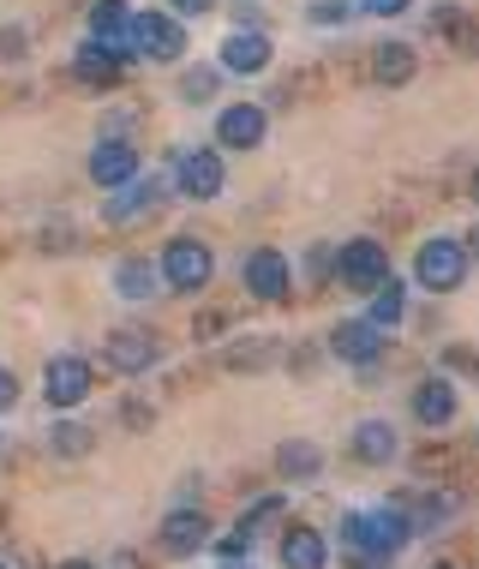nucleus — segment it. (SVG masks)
<instances>
[{"label":"nucleus","instance_id":"obj_32","mask_svg":"<svg viewBox=\"0 0 479 569\" xmlns=\"http://www.w3.org/2000/svg\"><path fill=\"white\" fill-rule=\"evenodd\" d=\"M216 0H174V19H204Z\"/></svg>","mask_w":479,"mask_h":569},{"label":"nucleus","instance_id":"obj_21","mask_svg":"<svg viewBox=\"0 0 479 569\" xmlns=\"http://www.w3.org/2000/svg\"><path fill=\"white\" fill-rule=\"evenodd\" d=\"M108 282H114V295H120V300H132V306L162 295V276H157V264H150V258H120Z\"/></svg>","mask_w":479,"mask_h":569},{"label":"nucleus","instance_id":"obj_18","mask_svg":"<svg viewBox=\"0 0 479 569\" xmlns=\"http://www.w3.org/2000/svg\"><path fill=\"white\" fill-rule=\"evenodd\" d=\"M276 473H282L288 486H318L323 480V450L312 438H288L282 450H276Z\"/></svg>","mask_w":479,"mask_h":569},{"label":"nucleus","instance_id":"obj_13","mask_svg":"<svg viewBox=\"0 0 479 569\" xmlns=\"http://www.w3.org/2000/svg\"><path fill=\"white\" fill-rule=\"evenodd\" d=\"M408 408H413V420H420L426 432H443V426L461 420V396H456V383L443 372H431V378L413 383V402Z\"/></svg>","mask_w":479,"mask_h":569},{"label":"nucleus","instance_id":"obj_15","mask_svg":"<svg viewBox=\"0 0 479 569\" xmlns=\"http://www.w3.org/2000/svg\"><path fill=\"white\" fill-rule=\"evenodd\" d=\"M276 60L270 49V37L265 30H228V42H222V54H216V72H234V79H258Z\"/></svg>","mask_w":479,"mask_h":569},{"label":"nucleus","instance_id":"obj_8","mask_svg":"<svg viewBox=\"0 0 479 569\" xmlns=\"http://www.w3.org/2000/svg\"><path fill=\"white\" fill-rule=\"evenodd\" d=\"M162 210V180L157 174H132L127 187H114L102 198V222H114V228H138V222H150Z\"/></svg>","mask_w":479,"mask_h":569},{"label":"nucleus","instance_id":"obj_20","mask_svg":"<svg viewBox=\"0 0 479 569\" xmlns=\"http://www.w3.org/2000/svg\"><path fill=\"white\" fill-rule=\"evenodd\" d=\"M353 456L366 461V468H390V461L401 456V438L390 420H360L353 426Z\"/></svg>","mask_w":479,"mask_h":569},{"label":"nucleus","instance_id":"obj_17","mask_svg":"<svg viewBox=\"0 0 479 569\" xmlns=\"http://www.w3.org/2000/svg\"><path fill=\"white\" fill-rule=\"evenodd\" d=\"M276 558H282V569H330V540L312 521H288L282 540H276Z\"/></svg>","mask_w":479,"mask_h":569},{"label":"nucleus","instance_id":"obj_11","mask_svg":"<svg viewBox=\"0 0 479 569\" xmlns=\"http://www.w3.org/2000/svg\"><path fill=\"white\" fill-rule=\"evenodd\" d=\"M102 360L114 366L120 378H144L150 366L162 360V336H150V330H108Z\"/></svg>","mask_w":479,"mask_h":569},{"label":"nucleus","instance_id":"obj_31","mask_svg":"<svg viewBox=\"0 0 479 569\" xmlns=\"http://www.w3.org/2000/svg\"><path fill=\"white\" fill-rule=\"evenodd\" d=\"M19 372H12V366H0V413H12V408H19Z\"/></svg>","mask_w":479,"mask_h":569},{"label":"nucleus","instance_id":"obj_25","mask_svg":"<svg viewBox=\"0 0 479 569\" xmlns=\"http://www.w3.org/2000/svg\"><path fill=\"white\" fill-rule=\"evenodd\" d=\"M372 79L378 84H408L413 79V49L408 42H378L372 49Z\"/></svg>","mask_w":479,"mask_h":569},{"label":"nucleus","instance_id":"obj_19","mask_svg":"<svg viewBox=\"0 0 479 569\" xmlns=\"http://www.w3.org/2000/svg\"><path fill=\"white\" fill-rule=\"evenodd\" d=\"M127 24H132V7H127V0H97V7H90V37L108 42V49H114L120 60H132Z\"/></svg>","mask_w":479,"mask_h":569},{"label":"nucleus","instance_id":"obj_29","mask_svg":"<svg viewBox=\"0 0 479 569\" xmlns=\"http://www.w3.org/2000/svg\"><path fill=\"white\" fill-rule=\"evenodd\" d=\"M306 19H312V24H348L353 19V0H312Z\"/></svg>","mask_w":479,"mask_h":569},{"label":"nucleus","instance_id":"obj_23","mask_svg":"<svg viewBox=\"0 0 479 569\" xmlns=\"http://www.w3.org/2000/svg\"><path fill=\"white\" fill-rule=\"evenodd\" d=\"M366 300H372V306H366V318H372L378 330H396V325H401V312H408V282L383 276V282H378Z\"/></svg>","mask_w":479,"mask_h":569},{"label":"nucleus","instance_id":"obj_5","mask_svg":"<svg viewBox=\"0 0 479 569\" xmlns=\"http://www.w3.org/2000/svg\"><path fill=\"white\" fill-rule=\"evenodd\" d=\"M174 192L192 198V204L222 198V192H228V162H222V150H210V144L187 150V157L174 162Z\"/></svg>","mask_w":479,"mask_h":569},{"label":"nucleus","instance_id":"obj_22","mask_svg":"<svg viewBox=\"0 0 479 569\" xmlns=\"http://www.w3.org/2000/svg\"><path fill=\"white\" fill-rule=\"evenodd\" d=\"M114 72H120V54L108 49V42H97V37L72 54V79H84V84H114Z\"/></svg>","mask_w":479,"mask_h":569},{"label":"nucleus","instance_id":"obj_14","mask_svg":"<svg viewBox=\"0 0 479 569\" xmlns=\"http://www.w3.org/2000/svg\"><path fill=\"white\" fill-rule=\"evenodd\" d=\"M270 138V114L258 109V102H228L222 114H216V144L222 150H258Z\"/></svg>","mask_w":479,"mask_h":569},{"label":"nucleus","instance_id":"obj_28","mask_svg":"<svg viewBox=\"0 0 479 569\" xmlns=\"http://www.w3.org/2000/svg\"><path fill=\"white\" fill-rule=\"evenodd\" d=\"M276 516H282V498H258L252 510L240 516V533H246V540H258V533H265V528H270Z\"/></svg>","mask_w":479,"mask_h":569},{"label":"nucleus","instance_id":"obj_10","mask_svg":"<svg viewBox=\"0 0 479 569\" xmlns=\"http://www.w3.org/2000/svg\"><path fill=\"white\" fill-rule=\"evenodd\" d=\"M240 276H246V288H252V300H288V288H293V264H288L282 246H252Z\"/></svg>","mask_w":479,"mask_h":569},{"label":"nucleus","instance_id":"obj_6","mask_svg":"<svg viewBox=\"0 0 479 569\" xmlns=\"http://www.w3.org/2000/svg\"><path fill=\"white\" fill-rule=\"evenodd\" d=\"M127 42H132V54H150V60L168 67V60L187 54V24H180L174 12H132Z\"/></svg>","mask_w":479,"mask_h":569},{"label":"nucleus","instance_id":"obj_4","mask_svg":"<svg viewBox=\"0 0 479 569\" xmlns=\"http://www.w3.org/2000/svg\"><path fill=\"white\" fill-rule=\"evenodd\" d=\"M90 390H97V366L84 353H49V366H42V402L72 413L90 402Z\"/></svg>","mask_w":479,"mask_h":569},{"label":"nucleus","instance_id":"obj_16","mask_svg":"<svg viewBox=\"0 0 479 569\" xmlns=\"http://www.w3.org/2000/svg\"><path fill=\"white\" fill-rule=\"evenodd\" d=\"M157 540H162V551L168 558H198V551H210V516L204 510H168L162 516V528H157Z\"/></svg>","mask_w":479,"mask_h":569},{"label":"nucleus","instance_id":"obj_30","mask_svg":"<svg viewBox=\"0 0 479 569\" xmlns=\"http://www.w3.org/2000/svg\"><path fill=\"white\" fill-rule=\"evenodd\" d=\"M413 0H353V12H366V19H401Z\"/></svg>","mask_w":479,"mask_h":569},{"label":"nucleus","instance_id":"obj_1","mask_svg":"<svg viewBox=\"0 0 479 569\" xmlns=\"http://www.w3.org/2000/svg\"><path fill=\"white\" fill-rule=\"evenodd\" d=\"M408 540H413L408 510H396V503H372V510H348L342 516V546H353L366 563L401 558V546H408Z\"/></svg>","mask_w":479,"mask_h":569},{"label":"nucleus","instance_id":"obj_2","mask_svg":"<svg viewBox=\"0 0 479 569\" xmlns=\"http://www.w3.org/2000/svg\"><path fill=\"white\" fill-rule=\"evenodd\" d=\"M157 276H162V295H204L210 276H216V252H210V240H198V234H174V240L162 246V258H157Z\"/></svg>","mask_w":479,"mask_h":569},{"label":"nucleus","instance_id":"obj_24","mask_svg":"<svg viewBox=\"0 0 479 569\" xmlns=\"http://www.w3.org/2000/svg\"><path fill=\"white\" fill-rule=\"evenodd\" d=\"M49 450H54L60 461L90 456V450H97V426H84V420H60V426H49Z\"/></svg>","mask_w":479,"mask_h":569},{"label":"nucleus","instance_id":"obj_12","mask_svg":"<svg viewBox=\"0 0 479 569\" xmlns=\"http://www.w3.org/2000/svg\"><path fill=\"white\" fill-rule=\"evenodd\" d=\"M132 174H144V157H138L132 138H97V150H90V180H97V192L127 187Z\"/></svg>","mask_w":479,"mask_h":569},{"label":"nucleus","instance_id":"obj_33","mask_svg":"<svg viewBox=\"0 0 479 569\" xmlns=\"http://www.w3.org/2000/svg\"><path fill=\"white\" fill-rule=\"evenodd\" d=\"M60 569H97V563H84V558H72V563H60Z\"/></svg>","mask_w":479,"mask_h":569},{"label":"nucleus","instance_id":"obj_27","mask_svg":"<svg viewBox=\"0 0 479 569\" xmlns=\"http://www.w3.org/2000/svg\"><path fill=\"white\" fill-rule=\"evenodd\" d=\"M216 97V67H192V72H180V102H210Z\"/></svg>","mask_w":479,"mask_h":569},{"label":"nucleus","instance_id":"obj_9","mask_svg":"<svg viewBox=\"0 0 479 569\" xmlns=\"http://www.w3.org/2000/svg\"><path fill=\"white\" fill-rule=\"evenodd\" d=\"M383 348H390V330H378L372 318H342V325L330 330V353L342 366H360V372H372L383 360Z\"/></svg>","mask_w":479,"mask_h":569},{"label":"nucleus","instance_id":"obj_26","mask_svg":"<svg viewBox=\"0 0 479 569\" xmlns=\"http://www.w3.org/2000/svg\"><path fill=\"white\" fill-rule=\"evenodd\" d=\"M461 503L450 498V491H438V498H420V510L408 516V528L413 533H443V521H456Z\"/></svg>","mask_w":479,"mask_h":569},{"label":"nucleus","instance_id":"obj_3","mask_svg":"<svg viewBox=\"0 0 479 569\" xmlns=\"http://www.w3.org/2000/svg\"><path fill=\"white\" fill-rule=\"evenodd\" d=\"M413 288H426V295L468 288V240H456V234L420 240V252H413Z\"/></svg>","mask_w":479,"mask_h":569},{"label":"nucleus","instance_id":"obj_7","mask_svg":"<svg viewBox=\"0 0 479 569\" xmlns=\"http://www.w3.org/2000/svg\"><path fill=\"white\" fill-rule=\"evenodd\" d=\"M336 276H342V288H353V295H372L383 276H390V252H383V240L353 234L342 252H336Z\"/></svg>","mask_w":479,"mask_h":569}]
</instances>
